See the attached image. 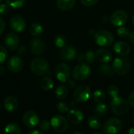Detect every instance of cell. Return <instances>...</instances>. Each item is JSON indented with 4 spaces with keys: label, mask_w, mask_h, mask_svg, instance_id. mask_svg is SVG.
Instances as JSON below:
<instances>
[{
    "label": "cell",
    "mask_w": 134,
    "mask_h": 134,
    "mask_svg": "<svg viewBox=\"0 0 134 134\" xmlns=\"http://www.w3.org/2000/svg\"><path fill=\"white\" fill-rule=\"evenodd\" d=\"M110 108L111 111L117 115H124L129 111L130 106L128 102L122 97H115L112 99Z\"/></svg>",
    "instance_id": "obj_1"
},
{
    "label": "cell",
    "mask_w": 134,
    "mask_h": 134,
    "mask_svg": "<svg viewBox=\"0 0 134 134\" xmlns=\"http://www.w3.org/2000/svg\"><path fill=\"white\" fill-rule=\"evenodd\" d=\"M91 75V68L90 66L85 62L80 63L76 65L72 71V76L75 80L84 81L87 79Z\"/></svg>",
    "instance_id": "obj_2"
},
{
    "label": "cell",
    "mask_w": 134,
    "mask_h": 134,
    "mask_svg": "<svg viewBox=\"0 0 134 134\" xmlns=\"http://www.w3.org/2000/svg\"><path fill=\"white\" fill-rule=\"evenodd\" d=\"M31 71L38 76H43L49 73V64L42 58L34 59L30 65Z\"/></svg>",
    "instance_id": "obj_3"
},
{
    "label": "cell",
    "mask_w": 134,
    "mask_h": 134,
    "mask_svg": "<svg viewBox=\"0 0 134 134\" xmlns=\"http://www.w3.org/2000/svg\"><path fill=\"white\" fill-rule=\"evenodd\" d=\"M94 40L97 45L102 47L110 46L114 42V36L111 32L106 30H100L94 35Z\"/></svg>",
    "instance_id": "obj_4"
},
{
    "label": "cell",
    "mask_w": 134,
    "mask_h": 134,
    "mask_svg": "<svg viewBox=\"0 0 134 134\" xmlns=\"http://www.w3.org/2000/svg\"><path fill=\"white\" fill-rule=\"evenodd\" d=\"M130 62L126 57H117L114 60L112 64V68L115 73L119 75H126L130 70Z\"/></svg>",
    "instance_id": "obj_5"
},
{
    "label": "cell",
    "mask_w": 134,
    "mask_h": 134,
    "mask_svg": "<svg viewBox=\"0 0 134 134\" xmlns=\"http://www.w3.org/2000/svg\"><path fill=\"white\" fill-rule=\"evenodd\" d=\"M122 128V122L118 118L109 119L103 125V132L106 134L119 133Z\"/></svg>",
    "instance_id": "obj_6"
},
{
    "label": "cell",
    "mask_w": 134,
    "mask_h": 134,
    "mask_svg": "<svg viewBox=\"0 0 134 134\" xmlns=\"http://www.w3.org/2000/svg\"><path fill=\"white\" fill-rule=\"evenodd\" d=\"M90 88L86 85H81L78 86L74 91L73 97L75 101L77 103H85L90 99Z\"/></svg>",
    "instance_id": "obj_7"
},
{
    "label": "cell",
    "mask_w": 134,
    "mask_h": 134,
    "mask_svg": "<svg viewBox=\"0 0 134 134\" xmlns=\"http://www.w3.org/2000/svg\"><path fill=\"white\" fill-rule=\"evenodd\" d=\"M55 75L61 82H69L71 79V69L67 64H60L55 69Z\"/></svg>",
    "instance_id": "obj_8"
},
{
    "label": "cell",
    "mask_w": 134,
    "mask_h": 134,
    "mask_svg": "<svg viewBox=\"0 0 134 134\" xmlns=\"http://www.w3.org/2000/svg\"><path fill=\"white\" fill-rule=\"evenodd\" d=\"M50 123L53 130L58 133L65 132L68 127V120L60 115H55L53 116L50 120Z\"/></svg>",
    "instance_id": "obj_9"
},
{
    "label": "cell",
    "mask_w": 134,
    "mask_h": 134,
    "mask_svg": "<svg viewBox=\"0 0 134 134\" xmlns=\"http://www.w3.org/2000/svg\"><path fill=\"white\" fill-rule=\"evenodd\" d=\"M22 122L24 125L27 127V128H34L36 126L39 122V118L37 115L33 111H26L23 117H22Z\"/></svg>",
    "instance_id": "obj_10"
},
{
    "label": "cell",
    "mask_w": 134,
    "mask_h": 134,
    "mask_svg": "<svg viewBox=\"0 0 134 134\" xmlns=\"http://www.w3.org/2000/svg\"><path fill=\"white\" fill-rule=\"evenodd\" d=\"M128 19V15L124 10H117L113 13L110 17V22L116 27L122 26Z\"/></svg>",
    "instance_id": "obj_11"
},
{
    "label": "cell",
    "mask_w": 134,
    "mask_h": 134,
    "mask_svg": "<svg viewBox=\"0 0 134 134\" xmlns=\"http://www.w3.org/2000/svg\"><path fill=\"white\" fill-rule=\"evenodd\" d=\"M8 69L13 73H16L21 71L23 68V60L20 56H13L7 61Z\"/></svg>",
    "instance_id": "obj_12"
},
{
    "label": "cell",
    "mask_w": 134,
    "mask_h": 134,
    "mask_svg": "<svg viewBox=\"0 0 134 134\" xmlns=\"http://www.w3.org/2000/svg\"><path fill=\"white\" fill-rule=\"evenodd\" d=\"M10 27L16 32H22L26 27V22L25 20L20 16H15L10 19L9 21Z\"/></svg>",
    "instance_id": "obj_13"
},
{
    "label": "cell",
    "mask_w": 134,
    "mask_h": 134,
    "mask_svg": "<svg viewBox=\"0 0 134 134\" xmlns=\"http://www.w3.org/2000/svg\"><path fill=\"white\" fill-rule=\"evenodd\" d=\"M60 58L64 61H71L76 57V49L72 46H64L60 53Z\"/></svg>",
    "instance_id": "obj_14"
},
{
    "label": "cell",
    "mask_w": 134,
    "mask_h": 134,
    "mask_svg": "<svg viewBox=\"0 0 134 134\" xmlns=\"http://www.w3.org/2000/svg\"><path fill=\"white\" fill-rule=\"evenodd\" d=\"M68 120L74 125H79L83 121V113L78 109H71L68 111Z\"/></svg>",
    "instance_id": "obj_15"
},
{
    "label": "cell",
    "mask_w": 134,
    "mask_h": 134,
    "mask_svg": "<svg viewBox=\"0 0 134 134\" xmlns=\"http://www.w3.org/2000/svg\"><path fill=\"white\" fill-rule=\"evenodd\" d=\"M19 42H20L19 37L15 33L7 34L5 38V40H4V44H5V47L10 50H14V49H17Z\"/></svg>",
    "instance_id": "obj_16"
},
{
    "label": "cell",
    "mask_w": 134,
    "mask_h": 134,
    "mask_svg": "<svg viewBox=\"0 0 134 134\" xmlns=\"http://www.w3.org/2000/svg\"><path fill=\"white\" fill-rule=\"evenodd\" d=\"M31 53L34 55H40L46 49L45 42L40 38H34L31 42Z\"/></svg>",
    "instance_id": "obj_17"
},
{
    "label": "cell",
    "mask_w": 134,
    "mask_h": 134,
    "mask_svg": "<svg viewBox=\"0 0 134 134\" xmlns=\"http://www.w3.org/2000/svg\"><path fill=\"white\" fill-rule=\"evenodd\" d=\"M113 49L116 53H118L120 56H126L128 55L130 53V45L123 41H119L115 43Z\"/></svg>",
    "instance_id": "obj_18"
},
{
    "label": "cell",
    "mask_w": 134,
    "mask_h": 134,
    "mask_svg": "<svg viewBox=\"0 0 134 134\" xmlns=\"http://www.w3.org/2000/svg\"><path fill=\"white\" fill-rule=\"evenodd\" d=\"M96 53V59L101 63H108L111 60L112 55L109 50L104 48H100L97 50Z\"/></svg>",
    "instance_id": "obj_19"
},
{
    "label": "cell",
    "mask_w": 134,
    "mask_h": 134,
    "mask_svg": "<svg viewBox=\"0 0 134 134\" xmlns=\"http://www.w3.org/2000/svg\"><path fill=\"white\" fill-rule=\"evenodd\" d=\"M19 105L18 100L13 96H8L4 100V107L8 111H14Z\"/></svg>",
    "instance_id": "obj_20"
},
{
    "label": "cell",
    "mask_w": 134,
    "mask_h": 134,
    "mask_svg": "<svg viewBox=\"0 0 134 134\" xmlns=\"http://www.w3.org/2000/svg\"><path fill=\"white\" fill-rule=\"evenodd\" d=\"M97 71L100 75H104V76H108V77H111L115 73L113 68L109 66L106 63H103L101 65H100L98 67Z\"/></svg>",
    "instance_id": "obj_21"
},
{
    "label": "cell",
    "mask_w": 134,
    "mask_h": 134,
    "mask_svg": "<svg viewBox=\"0 0 134 134\" xmlns=\"http://www.w3.org/2000/svg\"><path fill=\"white\" fill-rule=\"evenodd\" d=\"M76 0H57V5L61 10H70L75 5Z\"/></svg>",
    "instance_id": "obj_22"
},
{
    "label": "cell",
    "mask_w": 134,
    "mask_h": 134,
    "mask_svg": "<svg viewBox=\"0 0 134 134\" xmlns=\"http://www.w3.org/2000/svg\"><path fill=\"white\" fill-rule=\"evenodd\" d=\"M108 107L104 103H99L97 104V105L94 107V113L98 117H104L107 115L108 113Z\"/></svg>",
    "instance_id": "obj_23"
},
{
    "label": "cell",
    "mask_w": 134,
    "mask_h": 134,
    "mask_svg": "<svg viewBox=\"0 0 134 134\" xmlns=\"http://www.w3.org/2000/svg\"><path fill=\"white\" fill-rule=\"evenodd\" d=\"M68 90L66 86L60 85L59 86L55 92V95L58 100H64L68 97Z\"/></svg>",
    "instance_id": "obj_24"
},
{
    "label": "cell",
    "mask_w": 134,
    "mask_h": 134,
    "mask_svg": "<svg viewBox=\"0 0 134 134\" xmlns=\"http://www.w3.org/2000/svg\"><path fill=\"white\" fill-rule=\"evenodd\" d=\"M41 88L45 91H49L53 88V81L49 77H44L40 82Z\"/></svg>",
    "instance_id": "obj_25"
},
{
    "label": "cell",
    "mask_w": 134,
    "mask_h": 134,
    "mask_svg": "<svg viewBox=\"0 0 134 134\" xmlns=\"http://www.w3.org/2000/svg\"><path fill=\"white\" fill-rule=\"evenodd\" d=\"M87 122H88V126H90V128L93 130H98L100 128V126H101V122L100 119L98 118V116L97 115L90 117Z\"/></svg>",
    "instance_id": "obj_26"
},
{
    "label": "cell",
    "mask_w": 134,
    "mask_h": 134,
    "mask_svg": "<svg viewBox=\"0 0 134 134\" xmlns=\"http://www.w3.org/2000/svg\"><path fill=\"white\" fill-rule=\"evenodd\" d=\"M5 133H15L20 134L21 130L19 126L16 123H9L5 127Z\"/></svg>",
    "instance_id": "obj_27"
},
{
    "label": "cell",
    "mask_w": 134,
    "mask_h": 134,
    "mask_svg": "<svg viewBox=\"0 0 134 134\" xmlns=\"http://www.w3.org/2000/svg\"><path fill=\"white\" fill-rule=\"evenodd\" d=\"M106 99V94L104 90H97L93 93V100L97 104L104 103Z\"/></svg>",
    "instance_id": "obj_28"
},
{
    "label": "cell",
    "mask_w": 134,
    "mask_h": 134,
    "mask_svg": "<svg viewBox=\"0 0 134 134\" xmlns=\"http://www.w3.org/2000/svg\"><path fill=\"white\" fill-rule=\"evenodd\" d=\"M43 31L42 26L38 23H34L30 27V32L33 36H38Z\"/></svg>",
    "instance_id": "obj_29"
},
{
    "label": "cell",
    "mask_w": 134,
    "mask_h": 134,
    "mask_svg": "<svg viewBox=\"0 0 134 134\" xmlns=\"http://www.w3.org/2000/svg\"><path fill=\"white\" fill-rule=\"evenodd\" d=\"M96 60V53L92 51L89 50L83 53V62H86L87 64H92Z\"/></svg>",
    "instance_id": "obj_30"
},
{
    "label": "cell",
    "mask_w": 134,
    "mask_h": 134,
    "mask_svg": "<svg viewBox=\"0 0 134 134\" xmlns=\"http://www.w3.org/2000/svg\"><path fill=\"white\" fill-rule=\"evenodd\" d=\"M54 43H55V45L57 47L62 48L64 46H66L67 39H66V38H65L64 35H58L54 38Z\"/></svg>",
    "instance_id": "obj_31"
},
{
    "label": "cell",
    "mask_w": 134,
    "mask_h": 134,
    "mask_svg": "<svg viewBox=\"0 0 134 134\" xmlns=\"http://www.w3.org/2000/svg\"><path fill=\"white\" fill-rule=\"evenodd\" d=\"M117 35H118L119 37H120L122 38H126L130 36V30L127 27L120 26L117 30Z\"/></svg>",
    "instance_id": "obj_32"
},
{
    "label": "cell",
    "mask_w": 134,
    "mask_h": 134,
    "mask_svg": "<svg viewBox=\"0 0 134 134\" xmlns=\"http://www.w3.org/2000/svg\"><path fill=\"white\" fill-rule=\"evenodd\" d=\"M108 93L109 94V96L112 98L117 97H119V90L117 86L115 85H111L108 88Z\"/></svg>",
    "instance_id": "obj_33"
},
{
    "label": "cell",
    "mask_w": 134,
    "mask_h": 134,
    "mask_svg": "<svg viewBox=\"0 0 134 134\" xmlns=\"http://www.w3.org/2000/svg\"><path fill=\"white\" fill-rule=\"evenodd\" d=\"M7 4L13 8H19L24 5L25 0H6Z\"/></svg>",
    "instance_id": "obj_34"
},
{
    "label": "cell",
    "mask_w": 134,
    "mask_h": 134,
    "mask_svg": "<svg viewBox=\"0 0 134 134\" xmlns=\"http://www.w3.org/2000/svg\"><path fill=\"white\" fill-rule=\"evenodd\" d=\"M57 110L61 113H66L69 111V105L67 104V102L60 101L57 104Z\"/></svg>",
    "instance_id": "obj_35"
},
{
    "label": "cell",
    "mask_w": 134,
    "mask_h": 134,
    "mask_svg": "<svg viewBox=\"0 0 134 134\" xmlns=\"http://www.w3.org/2000/svg\"><path fill=\"white\" fill-rule=\"evenodd\" d=\"M39 127L43 132H46V131L49 130V129L51 127V123L47 120H43L40 122Z\"/></svg>",
    "instance_id": "obj_36"
},
{
    "label": "cell",
    "mask_w": 134,
    "mask_h": 134,
    "mask_svg": "<svg viewBox=\"0 0 134 134\" xmlns=\"http://www.w3.org/2000/svg\"><path fill=\"white\" fill-rule=\"evenodd\" d=\"M7 51L4 46H0V64H2L6 59Z\"/></svg>",
    "instance_id": "obj_37"
},
{
    "label": "cell",
    "mask_w": 134,
    "mask_h": 134,
    "mask_svg": "<svg viewBox=\"0 0 134 134\" xmlns=\"http://www.w3.org/2000/svg\"><path fill=\"white\" fill-rule=\"evenodd\" d=\"M9 12L8 4H0V16H5Z\"/></svg>",
    "instance_id": "obj_38"
},
{
    "label": "cell",
    "mask_w": 134,
    "mask_h": 134,
    "mask_svg": "<svg viewBox=\"0 0 134 134\" xmlns=\"http://www.w3.org/2000/svg\"><path fill=\"white\" fill-rule=\"evenodd\" d=\"M82 4L86 5V6H91V5H95L98 0H80Z\"/></svg>",
    "instance_id": "obj_39"
},
{
    "label": "cell",
    "mask_w": 134,
    "mask_h": 134,
    "mask_svg": "<svg viewBox=\"0 0 134 134\" xmlns=\"http://www.w3.org/2000/svg\"><path fill=\"white\" fill-rule=\"evenodd\" d=\"M26 53H27V49L24 47V46H20L18 49H17V51H16V53H17V55L18 56H20V57H23V56H24L25 54H26Z\"/></svg>",
    "instance_id": "obj_40"
},
{
    "label": "cell",
    "mask_w": 134,
    "mask_h": 134,
    "mask_svg": "<svg viewBox=\"0 0 134 134\" xmlns=\"http://www.w3.org/2000/svg\"><path fill=\"white\" fill-rule=\"evenodd\" d=\"M129 104L134 109V90L131 92L129 97Z\"/></svg>",
    "instance_id": "obj_41"
},
{
    "label": "cell",
    "mask_w": 134,
    "mask_h": 134,
    "mask_svg": "<svg viewBox=\"0 0 134 134\" xmlns=\"http://www.w3.org/2000/svg\"><path fill=\"white\" fill-rule=\"evenodd\" d=\"M5 21L0 18V35L5 30Z\"/></svg>",
    "instance_id": "obj_42"
},
{
    "label": "cell",
    "mask_w": 134,
    "mask_h": 134,
    "mask_svg": "<svg viewBox=\"0 0 134 134\" xmlns=\"http://www.w3.org/2000/svg\"><path fill=\"white\" fill-rule=\"evenodd\" d=\"M130 42L133 43L134 45V31H133V32H131L130 33Z\"/></svg>",
    "instance_id": "obj_43"
},
{
    "label": "cell",
    "mask_w": 134,
    "mask_h": 134,
    "mask_svg": "<svg viewBox=\"0 0 134 134\" xmlns=\"http://www.w3.org/2000/svg\"><path fill=\"white\" fill-rule=\"evenodd\" d=\"M29 134H42L41 131H38V130H31L28 132Z\"/></svg>",
    "instance_id": "obj_44"
},
{
    "label": "cell",
    "mask_w": 134,
    "mask_h": 134,
    "mask_svg": "<svg viewBox=\"0 0 134 134\" xmlns=\"http://www.w3.org/2000/svg\"><path fill=\"white\" fill-rule=\"evenodd\" d=\"M4 71H5L4 68L2 66V64H0V76H1V75H2L4 74Z\"/></svg>",
    "instance_id": "obj_45"
},
{
    "label": "cell",
    "mask_w": 134,
    "mask_h": 134,
    "mask_svg": "<svg viewBox=\"0 0 134 134\" xmlns=\"http://www.w3.org/2000/svg\"><path fill=\"white\" fill-rule=\"evenodd\" d=\"M128 133L134 134V127H131V128L128 130Z\"/></svg>",
    "instance_id": "obj_46"
},
{
    "label": "cell",
    "mask_w": 134,
    "mask_h": 134,
    "mask_svg": "<svg viewBox=\"0 0 134 134\" xmlns=\"http://www.w3.org/2000/svg\"><path fill=\"white\" fill-rule=\"evenodd\" d=\"M132 21H133V24H134V14L133 15V17H132Z\"/></svg>",
    "instance_id": "obj_47"
},
{
    "label": "cell",
    "mask_w": 134,
    "mask_h": 134,
    "mask_svg": "<svg viewBox=\"0 0 134 134\" xmlns=\"http://www.w3.org/2000/svg\"><path fill=\"white\" fill-rule=\"evenodd\" d=\"M2 0H0V2H2Z\"/></svg>",
    "instance_id": "obj_48"
},
{
    "label": "cell",
    "mask_w": 134,
    "mask_h": 134,
    "mask_svg": "<svg viewBox=\"0 0 134 134\" xmlns=\"http://www.w3.org/2000/svg\"><path fill=\"white\" fill-rule=\"evenodd\" d=\"M133 123H134V117H133Z\"/></svg>",
    "instance_id": "obj_49"
}]
</instances>
